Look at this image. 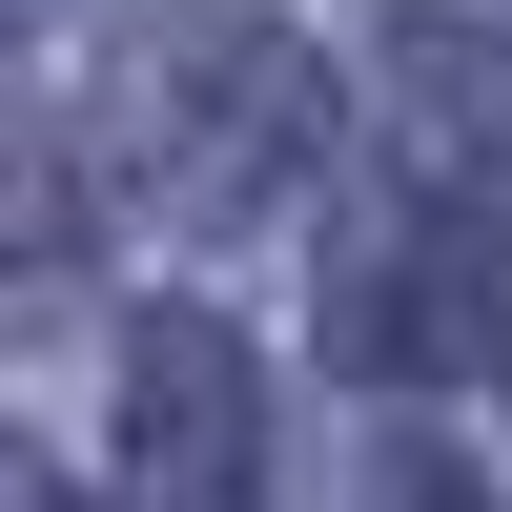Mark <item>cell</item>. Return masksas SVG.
Instances as JSON below:
<instances>
[{
  "mask_svg": "<svg viewBox=\"0 0 512 512\" xmlns=\"http://www.w3.org/2000/svg\"><path fill=\"white\" fill-rule=\"evenodd\" d=\"M492 349H512V246L472 205H410V226H369L328 267V369H369V390H451Z\"/></svg>",
  "mask_w": 512,
  "mask_h": 512,
  "instance_id": "2",
  "label": "cell"
},
{
  "mask_svg": "<svg viewBox=\"0 0 512 512\" xmlns=\"http://www.w3.org/2000/svg\"><path fill=\"white\" fill-rule=\"evenodd\" d=\"M123 492L144 512H267V390L205 308H144L123 328Z\"/></svg>",
  "mask_w": 512,
  "mask_h": 512,
  "instance_id": "3",
  "label": "cell"
},
{
  "mask_svg": "<svg viewBox=\"0 0 512 512\" xmlns=\"http://www.w3.org/2000/svg\"><path fill=\"white\" fill-rule=\"evenodd\" d=\"M123 164H144L164 226H267L328 164V62L287 21H246V0H205V21H164L144 82H123Z\"/></svg>",
  "mask_w": 512,
  "mask_h": 512,
  "instance_id": "1",
  "label": "cell"
},
{
  "mask_svg": "<svg viewBox=\"0 0 512 512\" xmlns=\"http://www.w3.org/2000/svg\"><path fill=\"white\" fill-rule=\"evenodd\" d=\"M21 512H62V472H21Z\"/></svg>",
  "mask_w": 512,
  "mask_h": 512,
  "instance_id": "5",
  "label": "cell"
},
{
  "mask_svg": "<svg viewBox=\"0 0 512 512\" xmlns=\"http://www.w3.org/2000/svg\"><path fill=\"white\" fill-rule=\"evenodd\" d=\"M390 82H410V123H431L451 164H512V41H492V21H410Z\"/></svg>",
  "mask_w": 512,
  "mask_h": 512,
  "instance_id": "4",
  "label": "cell"
}]
</instances>
